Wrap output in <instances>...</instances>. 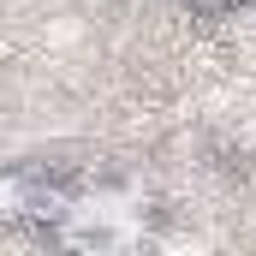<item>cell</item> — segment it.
Instances as JSON below:
<instances>
[{
  "label": "cell",
  "mask_w": 256,
  "mask_h": 256,
  "mask_svg": "<svg viewBox=\"0 0 256 256\" xmlns=\"http://www.w3.org/2000/svg\"><path fill=\"white\" fill-rule=\"evenodd\" d=\"M78 208V191L48 167H12L0 179V214L6 220H30V226H66Z\"/></svg>",
  "instance_id": "obj_1"
},
{
  "label": "cell",
  "mask_w": 256,
  "mask_h": 256,
  "mask_svg": "<svg viewBox=\"0 0 256 256\" xmlns=\"http://www.w3.org/2000/svg\"><path fill=\"white\" fill-rule=\"evenodd\" d=\"M208 6H244V0H208Z\"/></svg>",
  "instance_id": "obj_2"
}]
</instances>
